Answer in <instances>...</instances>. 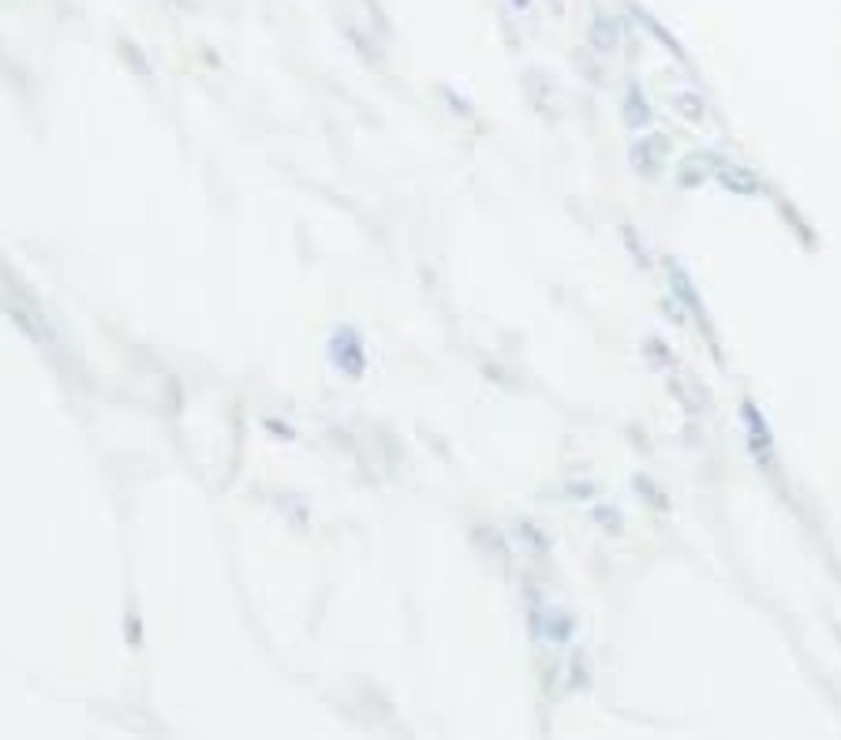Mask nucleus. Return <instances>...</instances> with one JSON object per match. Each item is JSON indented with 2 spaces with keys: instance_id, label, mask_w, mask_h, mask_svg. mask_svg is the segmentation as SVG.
Segmentation results:
<instances>
[{
  "instance_id": "obj_1",
  "label": "nucleus",
  "mask_w": 841,
  "mask_h": 740,
  "mask_svg": "<svg viewBox=\"0 0 841 740\" xmlns=\"http://www.w3.org/2000/svg\"><path fill=\"white\" fill-rule=\"evenodd\" d=\"M662 274H666V285H670V296L677 303L684 307V314L692 319V325H695V333L703 336V344H707V352H711V360L718 363H726L722 360V341H718V330H714V319H711V307L703 303V296H700V288H695V281H692V274L684 269L677 258H662Z\"/></svg>"
},
{
  "instance_id": "obj_2",
  "label": "nucleus",
  "mask_w": 841,
  "mask_h": 740,
  "mask_svg": "<svg viewBox=\"0 0 841 740\" xmlns=\"http://www.w3.org/2000/svg\"><path fill=\"white\" fill-rule=\"evenodd\" d=\"M741 427H744V446H748V457L770 483L781 486V471H778V441H775V430H770L767 416L756 400H744L741 404Z\"/></svg>"
},
{
  "instance_id": "obj_3",
  "label": "nucleus",
  "mask_w": 841,
  "mask_h": 740,
  "mask_svg": "<svg viewBox=\"0 0 841 740\" xmlns=\"http://www.w3.org/2000/svg\"><path fill=\"white\" fill-rule=\"evenodd\" d=\"M670 139H666L662 131H651L643 135V139L632 142V150H628V161H632V169L640 172L643 180H659L666 165H670Z\"/></svg>"
},
{
  "instance_id": "obj_4",
  "label": "nucleus",
  "mask_w": 841,
  "mask_h": 740,
  "mask_svg": "<svg viewBox=\"0 0 841 740\" xmlns=\"http://www.w3.org/2000/svg\"><path fill=\"white\" fill-rule=\"evenodd\" d=\"M718 161H722V153H714V150L684 153V158L677 161V169H673L677 187H681V191H695V187H703V184H714V169H718Z\"/></svg>"
},
{
  "instance_id": "obj_5",
  "label": "nucleus",
  "mask_w": 841,
  "mask_h": 740,
  "mask_svg": "<svg viewBox=\"0 0 841 740\" xmlns=\"http://www.w3.org/2000/svg\"><path fill=\"white\" fill-rule=\"evenodd\" d=\"M714 184H718L722 191H730V195H737V199L767 195V184H763L756 172H752L748 165H741V161H730V158L718 161V169H714Z\"/></svg>"
},
{
  "instance_id": "obj_6",
  "label": "nucleus",
  "mask_w": 841,
  "mask_h": 740,
  "mask_svg": "<svg viewBox=\"0 0 841 740\" xmlns=\"http://www.w3.org/2000/svg\"><path fill=\"white\" fill-rule=\"evenodd\" d=\"M628 19H632V23H636V26H640V31H643V34H651V37H654V42H659V45H662V50H666V53H670V56H673V61H677V64L692 67V61H689V53H684V45H681V37H677V34L670 31V26H662V23H659V19H654L651 12H647V8H643V4H636V0H632V4H628Z\"/></svg>"
},
{
  "instance_id": "obj_7",
  "label": "nucleus",
  "mask_w": 841,
  "mask_h": 740,
  "mask_svg": "<svg viewBox=\"0 0 841 740\" xmlns=\"http://www.w3.org/2000/svg\"><path fill=\"white\" fill-rule=\"evenodd\" d=\"M625 42V19L614 12H595L592 26H587V50L598 56H614Z\"/></svg>"
},
{
  "instance_id": "obj_8",
  "label": "nucleus",
  "mask_w": 841,
  "mask_h": 740,
  "mask_svg": "<svg viewBox=\"0 0 841 740\" xmlns=\"http://www.w3.org/2000/svg\"><path fill=\"white\" fill-rule=\"evenodd\" d=\"M621 117H625V124L632 131H640V128H647V124L654 120V105H651V98H647V90H643L640 83H628L625 86Z\"/></svg>"
},
{
  "instance_id": "obj_9",
  "label": "nucleus",
  "mask_w": 841,
  "mask_h": 740,
  "mask_svg": "<svg viewBox=\"0 0 841 740\" xmlns=\"http://www.w3.org/2000/svg\"><path fill=\"white\" fill-rule=\"evenodd\" d=\"M330 355H333V363L341 367L344 374H360L363 371V348H360V341H355L352 333H337L333 336V344H330Z\"/></svg>"
},
{
  "instance_id": "obj_10",
  "label": "nucleus",
  "mask_w": 841,
  "mask_h": 740,
  "mask_svg": "<svg viewBox=\"0 0 841 740\" xmlns=\"http://www.w3.org/2000/svg\"><path fill=\"white\" fill-rule=\"evenodd\" d=\"M670 389H673V397L681 400L684 411H695V416H700V411H707L711 397H707V389H703L695 378H673Z\"/></svg>"
},
{
  "instance_id": "obj_11",
  "label": "nucleus",
  "mask_w": 841,
  "mask_h": 740,
  "mask_svg": "<svg viewBox=\"0 0 841 740\" xmlns=\"http://www.w3.org/2000/svg\"><path fill=\"white\" fill-rule=\"evenodd\" d=\"M670 105H673V112L681 120H689V124H703L707 120V101L700 98V90H677L673 98H670Z\"/></svg>"
},
{
  "instance_id": "obj_12",
  "label": "nucleus",
  "mask_w": 841,
  "mask_h": 740,
  "mask_svg": "<svg viewBox=\"0 0 841 740\" xmlns=\"http://www.w3.org/2000/svg\"><path fill=\"white\" fill-rule=\"evenodd\" d=\"M632 486L643 494V505H647V508H659V513H662V508H666V494H662L659 486L651 483V479H647V475H636V483H632Z\"/></svg>"
},
{
  "instance_id": "obj_13",
  "label": "nucleus",
  "mask_w": 841,
  "mask_h": 740,
  "mask_svg": "<svg viewBox=\"0 0 841 740\" xmlns=\"http://www.w3.org/2000/svg\"><path fill=\"white\" fill-rule=\"evenodd\" d=\"M621 236H625V247H628V251H632L636 262H640L643 269L651 266V255H647V244L640 239V233H636V228H621Z\"/></svg>"
},
{
  "instance_id": "obj_14",
  "label": "nucleus",
  "mask_w": 841,
  "mask_h": 740,
  "mask_svg": "<svg viewBox=\"0 0 841 740\" xmlns=\"http://www.w3.org/2000/svg\"><path fill=\"white\" fill-rule=\"evenodd\" d=\"M647 360L654 363V367H673V352H670V344H662V341H647Z\"/></svg>"
},
{
  "instance_id": "obj_15",
  "label": "nucleus",
  "mask_w": 841,
  "mask_h": 740,
  "mask_svg": "<svg viewBox=\"0 0 841 740\" xmlns=\"http://www.w3.org/2000/svg\"><path fill=\"white\" fill-rule=\"evenodd\" d=\"M595 521L598 524H610V532H621V513H617V508H610V505H606V508H595Z\"/></svg>"
},
{
  "instance_id": "obj_16",
  "label": "nucleus",
  "mask_w": 841,
  "mask_h": 740,
  "mask_svg": "<svg viewBox=\"0 0 841 740\" xmlns=\"http://www.w3.org/2000/svg\"><path fill=\"white\" fill-rule=\"evenodd\" d=\"M509 4H512V12H531V4H535V0H509Z\"/></svg>"
}]
</instances>
